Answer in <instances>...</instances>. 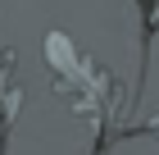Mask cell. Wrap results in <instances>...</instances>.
Masks as SVG:
<instances>
[{"label": "cell", "instance_id": "6da1fadb", "mask_svg": "<svg viewBox=\"0 0 159 155\" xmlns=\"http://www.w3.org/2000/svg\"><path fill=\"white\" fill-rule=\"evenodd\" d=\"M46 64L55 69V91L68 96L73 109H77V119H86L91 132H96V142H105V132H109L114 119H118L123 82L109 69H100L73 36L59 32V27L46 32Z\"/></svg>", "mask_w": 159, "mask_h": 155}, {"label": "cell", "instance_id": "277c9868", "mask_svg": "<svg viewBox=\"0 0 159 155\" xmlns=\"http://www.w3.org/2000/svg\"><path fill=\"white\" fill-rule=\"evenodd\" d=\"M150 128H155V137H159V119H155V123H150Z\"/></svg>", "mask_w": 159, "mask_h": 155}, {"label": "cell", "instance_id": "7a4b0ae2", "mask_svg": "<svg viewBox=\"0 0 159 155\" xmlns=\"http://www.w3.org/2000/svg\"><path fill=\"white\" fill-rule=\"evenodd\" d=\"M9 73H14V55L0 46V100L5 105H18V87L9 82ZM5 114H14V109H5Z\"/></svg>", "mask_w": 159, "mask_h": 155}, {"label": "cell", "instance_id": "3957f363", "mask_svg": "<svg viewBox=\"0 0 159 155\" xmlns=\"http://www.w3.org/2000/svg\"><path fill=\"white\" fill-rule=\"evenodd\" d=\"M0 123H5V128H9V114H5V109H0Z\"/></svg>", "mask_w": 159, "mask_h": 155}]
</instances>
